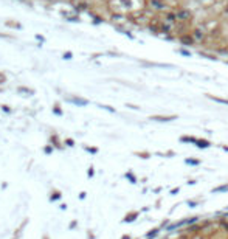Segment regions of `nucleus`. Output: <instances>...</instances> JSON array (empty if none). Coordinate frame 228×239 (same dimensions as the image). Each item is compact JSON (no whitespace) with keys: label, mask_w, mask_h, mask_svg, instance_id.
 I'll return each instance as SVG.
<instances>
[{"label":"nucleus","mask_w":228,"mask_h":239,"mask_svg":"<svg viewBox=\"0 0 228 239\" xmlns=\"http://www.w3.org/2000/svg\"><path fill=\"white\" fill-rule=\"evenodd\" d=\"M161 233V227H154V228H151V230L146 233V239H154L157 238Z\"/></svg>","instance_id":"f257e3e1"},{"label":"nucleus","mask_w":228,"mask_h":239,"mask_svg":"<svg viewBox=\"0 0 228 239\" xmlns=\"http://www.w3.org/2000/svg\"><path fill=\"white\" fill-rule=\"evenodd\" d=\"M175 115H154L151 117V120H155V121H171V120H175Z\"/></svg>","instance_id":"f03ea898"},{"label":"nucleus","mask_w":228,"mask_h":239,"mask_svg":"<svg viewBox=\"0 0 228 239\" xmlns=\"http://www.w3.org/2000/svg\"><path fill=\"white\" fill-rule=\"evenodd\" d=\"M138 216H140V211H129V213H127L126 216H124L123 222H134Z\"/></svg>","instance_id":"7ed1b4c3"},{"label":"nucleus","mask_w":228,"mask_h":239,"mask_svg":"<svg viewBox=\"0 0 228 239\" xmlns=\"http://www.w3.org/2000/svg\"><path fill=\"white\" fill-rule=\"evenodd\" d=\"M227 191H228V182H227V183H222V185H219V186H216V188H213V189H211V193H213V194L227 193Z\"/></svg>","instance_id":"20e7f679"},{"label":"nucleus","mask_w":228,"mask_h":239,"mask_svg":"<svg viewBox=\"0 0 228 239\" xmlns=\"http://www.w3.org/2000/svg\"><path fill=\"white\" fill-rule=\"evenodd\" d=\"M195 146H197V148H202V149H206V148H210V146H211V143L208 140H205V138H197Z\"/></svg>","instance_id":"39448f33"},{"label":"nucleus","mask_w":228,"mask_h":239,"mask_svg":"<svg viewBox=\"0 0 228 239\" xmlns=\"http://www.w3.org/2000/svg\"><path fill=\"white\" fill-rule=\"evenodd\" d=\"M121 2V6L124 9H132L134 8V0H119Z\"/></svg>","instance_id":"423d86ee"},{"label":"nucleus","mask_w":228,"mask_h":239,"mask_svg":"<svg viewBox=\"0 0 228 239\" xmlns=\"http://www.w3.org/2000/svg\"><path fill=\"white\" fill-rule=\"evenodd\" d=\"M191 239H211V236L203 233V231H200V233H195L194 236H191Z\"/></svg>","instance_id":"0eeeda50"},{"label":"nucleus","mask_w":228,"mask_h":239,"mask_svg":"<svg viewBox=\"0 0 228 239\" xmlns=\"http://www.w3.org/2000/svg\"><path fill=\"white\" fill-rule=\"evenodd\" d=\"M186 165H200V160H195V159H186L185 160Z\"/></svg>","instance_id":"6e6552de"},{"label":"nucleus","mask_w":228,"mask_h":239,"mask_svg":"<svg viewBox=\"0 0 228 239\" xmlns=\"http://www.w3.org/2000/svg\"><path fill=\"white\" fill-rule=\"evenodd\" d=\"M180 140L182 141H188V143H195V141H197V138H195V137H182Z\"/></svg>","instance_id":"1a4fd4ad"},{"label":"nucleus","mask_w":228,"mask_h":239,"mask_svg":"<svg viewBox=\"0 0 228 239\" xmlns=\"http://www.w3.org/2000/svg\"><path fill=\"white\" fill-rule=\"evenodd\" d=\"M210 98H213L217 102H222V104H228V100H222V98H216V96H210Z\"/></svg>","instance_id":"9d476101"},{"label":"nucleus","mask_w":228,"mask_h":239,"mask_svg":"<svg viewBox=\"0 0 228 239\" xmlns=\"http://www.w3.org/2000/svg\"><path fill=\"white\" fill-rule=\"evenodd\" d=\"M126 177H129L130 179V180H132V183H137V179H135V176H134V174H126Z\"/></svg>","instance_id":"9b49d317"},{"label":"nucleus","mask_w":228,"mask_h":239,"mask_svg":"<svg viewBox=\"0 0 228 239\" xmlns=\"http://www.w3.org/2000/svg\"><path fill=\"white\" fill-rule=\"evenodd\" d=\"M62 56H64V59H72V58H73V54L70 53V51H67V53H64Z\"/></svg>","instance_id":"f8f14e48"},{"label":"nucleus","mask_w":228,"mask_h":239,"mask_svg":"<svg viewBox=\"0 0 228 239\" xmlns=\"http://www.w3.org/2000/svg\"><path fill=\"white\" fill-rule=\"evenodd\" d=\"M178 189H180V188H174L172 191H171V194H175V193H178Z\"/></svg>","instance_id":"ddd939ff"},{"label":"nucleus","mask_w":228,"mask_h":239,"mask_svg":"<svg viewBox=\"0 0 228 239\" xmlns=\"http://www.w3.org/2000/svg\"><path fill=\"white\" fill-rule=\"evenodd\" d=\"M186 183H188V185H195V180H188Z\"/></svg>","instance_id":"4468645a"},{"label":"nucleus","mask_w":228,"mask_h":239,"mask_svg":"<svg viewBox=\"0 0 228 239\" xmlns=\"http://www.w3.org/2000/svg\"><path fill=\"white\" fill-rule=\"evenodd\" d=\"M129 238H130V236H129V235H124V236H123V238H121V239H129Z\"/></svg>","instance_id":"2eb2a0df"}]
</instances>
